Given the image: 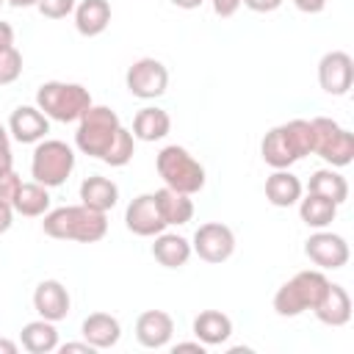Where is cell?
Segmentation results:
<instances>
[{"label":"cell","instance_id":"37","mask_svg":"<svg viewBox=\"0 0 354 354\" xmlns=\"http://www.w3.org/2000/svg\"><path fill=\"white\" fill-rule=\"evenodd\" d=\"M293 6L304 14H321L326 8V0H293Z\"/></svg>","mask_w":354,"mask_h":354},{"label":"cell","instance_id":"23","mask_svg":"<svg viewBox=\"0 0 354 354\" xmlns=\"http://www.w3.org/2000/svg\"><path fill=\"white\" fill-rule=\"evenodd\" d=\"M194 335L205 346H221L232 335V321L221 310H202L194 318Z\"/></svg>","mask_w":354,"mask_h":354},{"label":"cell","instance_id":"24","mask_svg":"<svg viewBox=\"0 0 354 354\" xmlns=\"http://www.w3.org/2000/svg\"><path fill=\"white\" fill-rule=\"evenodd\" d=\"M152 257L166 268H180L191 257V243L177 232H158L152 243Z\"/></svg>","mask_w":354,"mask_h":354},{"label":"cell","instance_id":"7","mask_svg":"<svg viewBox=\"0 0 354 354\" xmlns=\"http://www.w3.org/2000/svg\"><path fill=\"white\" fill-rule=\"evenodd\" d=\"M75 169V152L69 144L58 141V138H41L33 149V158H30V174L36 183L47 185V188H55V185H64L69 180Z\"/></svg>","mask_w":354,"mask_h":354},{"label":"cell","instance_id":"14","mask_svg":"<svg viewBox=\"0 0 354 354\" xmlns=\"http://www.w3.org/2000/svg\"><path fill=\"white\" fill-rule=\"evenodd\" d=\"M69 304H72L69 290L58 279H41L36 285V290H33V307H36V313L41 318L53 321V324L55 321H64L69 315Z\"/></svg>","mask_w":354,"mask_h":354},{"label":"cell","instance_id":"12","mask_svg":"<svg viewBox=\"0 0 354 354\" xmlns=\"http://www.w3.org/2000/svg\"><path fill=\"white\" fill-rule=\"evenodd\" d=\"M304 254L318 266V268H343L348 263V243L337 232H313L304 241Z\"/></svg>","mask_w":354,"mask_h":354},{"label":"cell","instance_id":"16","mask_svg":"<svg viewBox=\"0 0 354 354\" xmlns=\"http://www.w3.org/2000/svg\"><path fill=\"white\" fill-rule=\"evenodd\" d=\"M174 335V321L163 310H147L136 318V340L144 348H163Z\"/></svg>","mask_w":354,"mask_h":354},{"label":"cell","instance_id":"27","mask_svg":"<svg viewBox=\"0 0 354 354\" xmlns=\"http://www.w3.org/2000/svg\"><path fill=\"white\" fill-rule=\"evenodd\" d=\"M155 199H158V207H160V216L166 224H188L191 216H194V202L188 194H177L171 188H158L155 191Z\"/></svg>","mask_w":354,"mask_h":354},{"label":"cell","instance_id":"44","mask_svg":"<svg viewBox=\"0 0 354 354\" xmlns=\"http://www.w3.org/2000/svg\"><path fill=\"white\" fill-rule=\"evenodd\" d=\"M14 8H28V6H36L39 0H8Z\"/></svg>","mask_w":354,"mask_h":354},{"label":"cell","instance_id":"29","mask_svg":"<svg viewBox=\"0 0 354 354\" xmlns=\"http://www.w3.org/2000/svg\"><path fill=\"white\" fill-rule=\"evenodd\" d=\"M310 194H318V196H326L332 199L335 205H343L348 199V183L340 171H332V169H318L313 171L310 177V185H307Z\"/></svg>","mask_w":354,"mask_h":354},{"label":"cell","instance_id":"26","mask_svg":"<svg viewBox=\"0 0 354 354\" xmlns=\"http://www.w3.org/2000/svg\"><path fill=\"white\" fill-rule=\"evenodd\" d=\"M14 213L19 216H28V218H36V216H44L47 207H50V194H47V185L41 183H22L14 202H11Z\"/></svg>","mask_w":354,"mask_h":354},{"label":"cell","instance_id":"33","mask_svg":"<svg viewBox=\"0 0 354 354\" xmlns=\"http://www.w3.org/2000/svg\"><path fill=\"white\" fill-rule=\"evenodd\" d=\"M19 185H22V180H19V174L11 169V171H3L0 174V202H14V196H17V191H19Z\"/></svg>","mask_w":354,"mask_h":354},{"label":"cell","instance_id":"39","mask_svg":"<svg viewBox=\"0 0 354 354\" xmlns=\"http://www.w3.org/2000/svg\"><path fill=\"white\" fill-rule=\"evenodd\" d=\"M11 44H14V28L8 22H0V50H6Z\"/></svg>","mask_w":354,"mask_h":354},{"label":"cell","instance_id":"25","mask_svg":"<svg viewBox=\"0 0 354 354\" xmlns=\"http://www.w3.org/2000/svg\"><path fill=\"white\" fill-rule=\"evenodd\" d=\"M19 343L25 351L30 354H50L58 348V329L53 321L47 318H39V321H30L22 326L19 332Z\"/></svg>","mask_w":354,"mask_h":354},{"label":"cell","instance_id":"3","mask_svg":"<svg viewBox=\"0 0 354 354\" xmlns=\"http://www.w3.org/2000/svg\"><path fill=\"white\" fill-rule=\"evenodd\" d=\"M91 94L80 83H64V80H47L36 91V108L55 122H77L91 108Z\"/></svg>","mask_w":354,"mask_h":354},{"label":"cell","instance_id":"10","mask_svg":"<svg viewBox=\"0 0 354 354\" xmlns=\"http://www.w3.org/2000/svg\"><path fill=\"white\" fill-rule=\"evenodd\" d=\"M191 252H196L199 260H205V263H224L235 252V235L221 221L199 224V230L194 232V241H191Z\"/></svg>","mask_w":354,"mask_h":354},{"label":"cell","instance_id":"34","mask_svg":"<svg viewBox=\"0 0 354 354\" xmlns=\"http://www.w3.org/2000/svg\"><path fill=\"white\" fill-rule=\"evenodd\" d=\"M14 169V158H11V141H8V130L0 124V174Z\"/></svg>","mask_w":354,"mask_h":354},{"label":"cell","instance_id":"5","mask_svg":"<svg viewBox=\"0 0 354 354\" xmlns=\"http://www.w3.org/2000/svg\"><path fill=\"white\" fill-rule=\"evenodd\" d=\"M155 169L163 180V185L177 194L191 196L205 188V166L185 147H177V144L163 147L155 158Z\"/></svg>","mask_w":354,"mask_h":354},{"label":"cell","instance_id":"35","mask_svg":"<svg viewBox=\"0 0 354 354\" xmlns=\"http://www.w3.org/2000/svg\"><path fill=\"white\" fill-rule=\"evenodd\" d=\"M249 11H257V14H271L282 6V0H241Z\"/></svg>","mask_w":354,"mask_h":354},{"label":"cell","instance_id":"2","mask_svg":"<svg viewBox=\"0 0 354 354\" xmlns=\"http://www.w3.org/2000/svg\"><path fill=\"white\" fill-rule=\"evenodd\" d=\"M313 152V127L307 119H290L266 133L260 155L271 169H288Z\"/></svg>","mask_w":354,"mask_h":354},{"label":"cell","instance_id":"20","mask_svg":"<svg viewBox=\"0 0 354 354\" xmlns=\"http://www.w3.org/2000/svg\"><path fill=\"white\" fill-rule=\"evenodd\" d=\"M80 332H83L86 343H91L94 348H111L122 337V326H119V321L111 313H91L83 321Z\"/></svg>","mask_w":354,"mask_h":354},{"label":"cell","instance_id":"8","mask_svg":"<svg viewBox=\"0 0 354 354\" xmlns=\"http://www.w3.org/2000/svg\"><path fill=\"white\" fill-rule=\"evenodd\" d=\"M310 127H313V152L321 155L329 166L340 169L354 160V133H348L329 116L310 119Z\"/></svg>","mask_w":354,"mask_h":354},{"label":"cell","instance_id":"11","mask_svg":"<svg viewBox=\"0 0 354 354\" xmlns=\"http://www.w3.org/2000/svg\"><path fill=\"white\" fill-rule=\"evenodd\" d=\"M318 83L326 94L343 97L354 83V61L343 50H332L318 61Z\"/></svg>","mask_w":354,"mask_h":354},{"label":"cell","instance_id":"43","mask_svg":"<svg viewBox=\"0 0 354 354\" xmlns=\"http://www.w3.org/2000/svg\"><path fill=\"white\" fill-rule=\"evenodd\" d=\"M177 8H185V11H191V8H199L205 0H171Z\"/></svg>","mask_w":354,"mask_h":354},{"label":"cell","instance_id":"28","mask_svg":"<svg viewBox=\"0 0 354 354\" xmlns=\"http://www.w3.org/2000/svg\"><path fill=\"white\" fill-rule=\"evenodd\" d=\"M299 216H301V221H304L307 227L324 230V227H329V224L335 221L337 205H335L332 199H326V196H318V194H310V191H307V196L299 199Z\"/></svg>","mask_w":354,"mask_h":354},{"label":"cell","instance_id":"13","mask_svg":"<svg viewBox=\"0 0 354 354\" xmlns=\"http://www.w3.org/2000/svg\"><path fill=\"white\" fill-rule=\"evenodd\" d=\"M124 224L133 235H141V238H155L158 232H163L169 224L163 221L160 216V207H158V199L155 194H141L136 196L127 210H124Z\"/></svg>","mask_w":354,"mask_h":354},{"label":"cell","instance_id":"40","mask_svg":"<svg viewBox=\"0 0 354 354\" xmlns=\"http://www.w3.org/2000/svg\"><path fill=\"white\" fill-rule=\"evenodd\" d=\"M66 351H83V354H94L97 348H94L91 343H64V346H61V354H66Z\"/></svg>","mask_w":354,"mask_h":354},{"label":"cell","instance_id":"32","mask_svg":"<svg viewBox=\"0 0 354 354\" xmlns=\"http://www.w3.org/2000/svg\"><path fill=\"white\" fill-rule=\"evenodd\" d=\"M36 8L47 19H64V17H69L75 11V0H39Z\"/></svg>","mask_w":354,"mask_h":354},{"label":"cell","instance_id":"36","mask_svg":"<svg viewBox=\"0 0 354 354\" xmlns=\"http://www.w3.org/2000/svg\"><path fill=\"white\" fill-rule=\"evenodd\" d=\"M210 3H213V11H216L221 19L232 17V14L241 8V0H210Z\"/></svg>","mask_w":354,"mask_h":354},{"label":"cell","instance_id":"9","mask_svg":"<svg viewBox=\"0 0 354 354\" xmlns=\"http://www.w3.org/2000/svg\"><path fill=\"white\" fill-rule=\"evenodd\" d=\"M127 91L138 100H155L169 86V69L158 58H138L124 75Z\"/></svg>","mask_w":354,"mask_h":354},{"label":"cell","instance_id":"22","mask_svg":"<svg viewBox=\"0 0 354 354\" xmlns=\"http://www.w3.org/2000/svg\"><path fill=\"white\" fill-rule=\"evenodd\" d=\"M171 130V119L163 108H155V105H147L141 108L136 116H133V138L138 141H160L166 138Z\"/></svg>","mask_w":354,"mask_h":354},{"label":"cell","instance_id":"18","mask_svg":"<svg viewBox=\"0 0 354 354\" xmlns=\"http://www.w3.org/2000/svg\"><path fill=\"white\" fill-rule=\"evenodd\" d=\"M119 199V185L108 177H100V174H91L80 183V205L91 207V210H100V213H108Z\"/></svg>","mask_w":354,"mask_h":354},{"label":"cell","instance_id":"21","mask_svg":"<svg viewBox=\"0 0 354 354\" xmlns=\"http://www.w3.org/2000/svg\"><path fill=\"white\" fill-rule=\"evenodd\" d=\"M111 22L108 0H80L75 6V28L80 36H100Z\"/></svg>","mask_w":354,"mask_h":354},{"label":"cell","instance_id":"15","mask_svg":"<svg viewBox=\"0 0 354 354\" xmlns=\"http://www.w3.org/2000/svg\"><path fill=\"white\" fill-rule=\"evenodd\" d=\"M8 133L19 144H39L50 133V119L36 105H19L8 119Z\"/></svg>","mask_w":354,"mask_h":354},{"label":"cell","instance_id":"38","mask_svg":"<svg viewBox=\"0 0 354 354\" xmlns=\"http://www.w3.org/2000/svg\"><path fill=\"white\" fill-rule=\"evenodd\" d=\"M11 224H14V207L8 202H0V235L8 232Z\"/></svg>","mask_w":354,"mask_h":354},{"label":"cell","instance_id":"31","mask_svg":"<svg viewBox=\"0 0 354 354\" xmlns=\"http://www.w3.org/2000/svg\"><path fill=\"white\" fill-rule=\"evenodd\" d=\"M22 75V53L11 44L6 50H0V86L14 83Z\"/></svg>","mask_w":354,"mask_h":354},{"label":"cell","instance_id":"4","mask_svg":"<svg viewBox=\"0 0 354 354\" xmlns=\"http://www.w3.org/2000/svg\"><path fill=\"white\" fill-rule=\"evenodd\" d=\"M326 290H329V279L324 277V271L318 268L299 271L274 293V310L282 318L301 315L304 310H315V304L324 299Z\"/></svg>","mask_w":354,"mask_h":354},{"label":"cell","instance_id":"30","mask_svg":"<svg viewBox=\"0 0 354 354\" xmlns=\"http://www.w3.org/2000/svg\"><path fill=\"white\" fill-rule=\"evenodd\" d=\"M133 155H136V138H133V133L127 127H122L119 136H116V141L111 144V149L105 152L102 160L108 166H127L133 160Z\"/></svg>","mask_w":354,"mask_h":354},{"label":"cell","instance_id":"41","mask_svg":"<svg viewBox=\"0 0 354 354\" xmlns=\"http://www.w3.org/2000/svg\"><path fill=\"white\" fill-rule=\"evenodd\" d=\"M177 351H196V354H205V343L202 340H196V343H177L174 346V354Z\"/></svg>","mask_w":354,"mask_h":354},{"label":"cell","instance_id":"45","mask_svg":"<svg viewBox=\"0 0 354 354\" xmlns=\"http://www.w3.org/2000/svg\"><path fill=\"white\" fill-rule=\"evenodd\" d=\"M0 6H3V0H0Z\"/></svg>","mask_w":354,"mask_h":354},{"label":"cell","instance_id":"6","mask_svg":"<svg viewBox=\"0 0 354 354\" xmlns=\"http://www.w3.org/2000/svg\"><path fill=\"white\" fill-rule=\"evenodd\" d=\"M122 130V122L116 116V111H111L108 105H91L80 119H77V133H75V144L83 155L88 158H105V152L111 149V144L116 141Z\"/></svg>","mask_w":354,"mask_h":354},{"label":"cell","instance_id":"1","mask_svg":"<svg viewBox=\"0 0 354 354\" xmlns=\"http://www.w3.org/2000/svg\"><path fill=\"white\" fill-rule=\"evenodd\" d=\"M44 235L55 241H77V243H97L108 232V218L100 210L86 205H64L44 213L41 221Z\"/></svg>","mask_w":354,"mask_h":354},{"label":"cell","instance_id":"17","mask_svg":"<svg viewBox=\"0 0 354 354\" xmlns=\"http://www.w3.org/2000/svg\"><path fill=\"white\" fill-rule=\"evenodd\" d=\"M313 313L326 326H346L351 321V299H348L346 288L329 282V290L324 293V299L315 304Z\"/></svg>","mask_w":354,"mask_h":354},{"label":"cell","instance_id":"19","mask_svg":"<svg viewBox=\"0 0 354 354\" xmlns=\"http://www.w3.org/2000/svg\"><path fill=\"white\" fill-rule=\"evenodd\" d=\"M266 199L274 207H290L301 199V180L290 174L288 169H274V174L266 177Z\"/></svg>","mask_w":354,"mask_h":354},{"label":"cell","instance_id":"42","mask_svg":"<svg viewBox=\"0 0 354 354\" xmlns=\"http://www.w3.org/2000/svg\"><path fill=\"white\" fill-rule=\"evenodd\" d=\"M0 354H17V343L8 337H0Z\"/></svg>","mask_w":354,"mask_h":354}]
</instances>
